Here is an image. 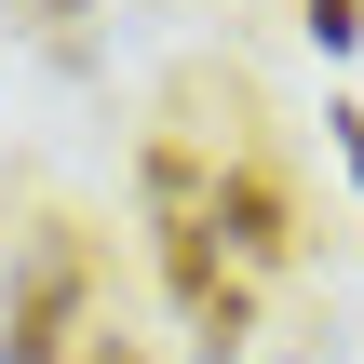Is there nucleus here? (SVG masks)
<instances>
[{
    "label": "nucleus",
    "mask_w": 364,
    "mask_h": 364,
    "mask_svg": "<svg viewBox=\"0 0 364 364\" xmlns=\"http://www.w3.org/2000/svg\"><path fill=\"white\" fill-rule=\"evenodd\" d=\"M68 364H149V351H135V338H108V324H95V338H81V351H68Z\"/></svg>",
    "instance_id": "obj_4"
},
{
    "label": "nucleus",
    "mask_w": 364,
    "mask_h": 364,
    "mask_svg": "<svg viewBox=\"0 0 364 364\" xmlns=\"http://www.w3.org/2000/svg\"><path fill=\"white\" fill-rule=\"evenodd\" d=\"M81 297H95V243H81L68 216H41L27 257H14V284H0V364H68L81 338H95Z\"/></svg>",
    "instance_id": "obj_1"
},
{
    "label": "nucleus",
    "mask_w": 364,
    "mask_h": 364,
    "mask_svg": "<svg viewBox=\"0 0 364 364\" xmlns=\"http://www.w3.org/2000/svg\"><path fill=\"white\" fill-rule=\"evenodd\" d=\"M54 14H81V0H54Z\"/></svg>",
    "instance_id": "obj_6"
},
{
    "label": "nucleus",
    "mask_w": 364,
    "mask_h": 364,
    "mask_svg": "<svg viewBox=\"0 0 364 364\" xmlns=\"http://www.w3.org/2000/svg\"><path fill=\"white\" fill-rule=\"evenodd\" d=\"M216 243L257 257V270H284V257H297V189H284L270 162H230V176H216Z\"/></svg>",
    "instance_id": "obj_2"
},
{
    "label": "nucleus",
    "mask_w": 364,
    "mask_h": 364,
    "mask_svg": "<svg viewBox=\"0 0 364 364\" xmlns=\"http://www.w3.org/2000/svg\"><path fill=\"white\" fill-rule=\"evenodd\" d=\"M297 14H311V41H324V54H338V41H364V0H297Z\"/></svg>",
    "instance_id": "obj_3"
},
{
    "label": "nucleus",
    "mask_w": 364,
    "mask_h": 364,
    "mask_svg": "<svg viewBox=\"0 0 364 364\" xmlns=\"http://www.w3.org/2000/svg\"><path fill=\"white\" fill-rule=\"evenodd\" d=\"M338 149H351V176H364V122H351V108H338Z\"/></svg>",
    "instance_id": "obj_5"
}]
</instances>
